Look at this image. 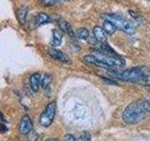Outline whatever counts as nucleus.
Here are the masks:
<instances>
[{
  "label": "nucleus",
  "mask_w": 150,
  "mask_h": 141,
  "mask_svg": "<svg viewBox=\"0 0 150 141\" xmlns=\"http://www.w3.org/2000/svg\"><path fill=\"white\" fill-rule=\"evenodd\" d=\"M47 141H56V140H55V139H53V138H51V139H48Z\"/></svg>",
  "instance_id": "nucleus-23"
},
{
  "label": "nucleus",
  "mask_w": 150,
  "mask_h": 141,
  "mask_svg": "<svg viewBox=\"0 0 150 141\" xmlns=\"http://www.w3.org/2000/svg\"><path fill=\"white\" fill-rule=\"evenodd\" d=\"M150 107V102L137 101L131 103L125 108L123 112V120L129 124L137 123L147 115Z\"/></svg>",
  "instance_id": "nucleus-2"
},
{
  "label": "nucleus",
  "mask_w": 150,
  "mask_h": 141,
  "mask_svg": "<svg viewBox=\"0 0 150 141\" xmlns=\"http://www.w3.org/2000/svg\"><path fill=\"white\" fill-rule=\"evenodd\" d=\"M62 42V33L57 29L53 30V39H52V45L59 46Z\"/></svg>",
  "instance_id": "nucleus-12"
},
{
  "label": "nucleus",
  "mask_w": 150,
  "mask_h": 141,
  "mask_svg": "<svg viewBox=\"0 0 150 141\" xmlns=\"http://www.w3.org/2000/svg\"><path fill=\"white\" fill-rule=\"evenodd\" d=\"M41 85V77L40 73H34L30 76V87L33 91H38Z\"/></svg>",
  "instance_id": "nucleus-9"
},
{
  "label": "nucleus",
  "mask_w": 150,
  "mask_h": 141,
  "mask_svg": "<svg viewBox=\"0 0 150 141\" xmlns=\"http://www.w3.org/2000/svg\"><path fill=\"white\" fill-rule=\"evenodd\" d=\"M65 141H76V138H75L72 135L68 134L65 135Z\"/></svg>",
  "instance_id": "nucleus-22"
},
{
  "label": "nucleus",
  "mask_w": 150,
  "mask_h": 141,
  "mask_svg": "<svg viewBox=\"0 0 150 141\" xmlns=\"http://www.w3.org/2000/svg\"><path fill=\"white\" fill-rule=\"evenodd\" d=\"M135 84H140V85H145V86H150V73L145 75V76L141 77L135 82Z\"/></svg>",
  "instance_id": "nucleus-18"
},
{
  "label": "nucleus",
  "mask_w": 150,
  "mask_h": 141,
  "mask_svg": "<svg viewBox=\"0 0 150 141\" xmlns=\"http://www.w3.org/2000/svg\"><path fill=\"white\" fill-rule=\"evenodd\" d=\"M129 15L134 19L135 22H137L139 24H144L145 23L144 18H143V16H141L140 14H138L137 12H135L133 11H129Z\"/></svg>",
  "instance_id": "nucleus-17"
},
{
  "label": "nucleus",
  "mask_w": 150,
  "mask_h": 141,
  "mask_svg": "<svg viewBox=\"0 0 150 141\" xmlns=\"http://www.w3.org/2000/svg\"><path fill=\"white\" fill-rule=\"evenodd\" d=\"M103 29L106 31L107 34L112 35L115 32L117 27L112 22L108 21V20H104V22H103Z\"/></svg>",
  "instance_id": "nucleus-14"
},
{
  "label": "nucleus",
  "mask_w": 150,
  "mask_h": 141,
  "mask_svg": "<svg viewBox=\"0 0 150 141\" xmlns=\"http://www.w3.org/2000/svg\"><path fill=\"white\" fill-rule=\"evenodd\" d=\"M51 83H52V76L50 74H45V76L41 80V87L44 89H46V88H48Z\"/></svg>",
  "instance_id": "nucleus-16"
},
{
  "label": "nucleus",
  "mask_w": 150,
  "mask_h": 141,
  "mask_svg": "<svg viewBox=\"0 0 150 141\" xmlns=\"http://www.w3.org/2000/svg\"><path fill=\"white\" fill-rule=\"evenodd\" d=\"M50 21V17L48 14H46L44 12H40V14H38V16L36 17V26H41L44 24L48 23Z\"/></svg>",
  "instance_id": "nucleus-13"
},
{
  "label": "nucleus",
  "mask_w": 150,
  "mask_h": 141,
  "mask_svg": "<svg viewBox=\"0 0 150 141\" xmlns=\"http://www.w3.org/2000/svg\"><path fill=\"white\" fill-rule=\"evenodd\" d=\"M56 111L55 103H50L40 118V123L42 127H48L53 123Z\"/></svg>",
  "instance_id": "nucleus-5"
},
{
  "label": "nucleus",
  "mask_w": 150,
  "mask_h": 141,
  "mask_svg": "<svg viewBox=\"0 0 150 141\" xmlns=\"http://www.w3.org/2000/svg\"><path fill=\"white\" fill-rule=\"evenodd\" d=\"M58 25L60 26V29L62 30L63 32L65 33H67V34L71 38V39H74V32L72 30V28L71 26H70V25L68 23V22H66L64 20H60L58 21Z\"/></svg>",
  "instance_id": "nucleus-10"
},
{
  "label": "nucleus",
  "mask_w": 150,
  "mask_h": 141,
  "mask_svg": "<svg viewBox=\"0 0 150 141\" xmlns=\"http://www.w3.org/2000/svg\"><path fill=\"white\" fill-rule=\"evenodd\" d=\"M48 55L51 56V58H53L54 59L61 61V62L68 63L70 61L69 58L67 55L64 54L63 52H61L57 49H54V48H50L48 50Z\"/></svg>",
  "instance_id": "nucleus-6"
},
{
  "label": "nucleus",
  "mask_w": 150,
  "mask_h": 141,
  "mask_svg": "<svg viewBox=\"0 0 150 141\" xmlns=\"http://www.w3.org/2000/svg\"><path fill=\"white\" fill-rule=\"evenodd\" d=\"M102 18L104 19V20H108V21L112 22L117 28H119V29L124 31L125 33H127V34L131 35V34H134L135 33L136 27L133 24L128 20H126L124 18L118 16V15L106 13V14H103Z\"/></svg>",
  "instance_id": "nucleus-4"
},
{
  "label": "nucleus",
  "mask_w": 150,
  "mask_h": 141,
  "mask_svg": "<svg viewBox=\"0 0 150 141\" xmlns=\"http://www.w3.org/2000/svg\"><path fill=\"white\" fill-rule=\"evenodd\" d=\"M84 115V110L83 109L82 106H76L74 109V116L77 119H81Z\"/></svg>",
  "instance_id": "nucleus-19"
},
{
  "label": "nucleus",
  "mask_w": 150,
  "mask_h": 141,
  "mask_svg": "<svg viewBox=\"0 0 150 141\" xmlns=\"http://www.w3.org/2000/svg\"><path fill=\"white\" fill-rule=\"evenodd\" d=\"M32 130V121L28 116H23L20 122V133L22 135H27Z\"/></svg>",
  "instance_id": "nucleus-7"
},
{
  "label": "nucleus",
  "mask_w": 150,
  "mask_h": 141,
  "mask_svg": "<svg viewBox=\"0 0 150 141\" xmlns=\"http://www.w3.org/2000/svg\"><path fill=\"white\" fill-rule=\"evenodd\" d=\"M80 137L83 141H91V135L88 132H83Z\"/></svg>",
  "instance_id": "nucleus-21"
},
{
  "label": "nucleus",
  "mask_w": 150,
  "mask_h": 141,
  "mask_svg": "<svg viewBox=\"0 0 150 141\" xmlns=\"http://www.w3.org/2000/svg\"><path fill=\"white\" fill-rule=\"evenodd\" d=\"M77 37L81 40H87L89 37V32L86 28H79L77 30Z\"/></svg>",
  "instance_id": "nucleus-15"
},
{
  "label": "nucleus",
  "mask_w": 150,
  "mask_h": 141,
  "mask_svg": "<svg viewBox=\"0 0 150 141\" xmlns=\"http://www.w3.org/2000/svg\"><path fill=\"white\" fill-rule=\"evenodd\" d=\"M28 12V9L26 7H21L17 11V18L21 25H25L26 22V15Z\"/></svg>",
  "instance_id": "nucleus-11"
},
{
  "label": "nucleus",
  "mask_w": 150,
  "mask_h": 141,
  "mask_svg": "<svg viewBox=\"0 0 150 141\" xmlns=\"http://www.w3.org/2000/svg\"><path fill=\"white\" fill-rule=\"evenodd\" d=\"M40 1L46 5V6H52V5H54L56 3H60V2H63L65 0H40Z\"/></svg>",
  "instance_id": "nucleus-20"
},
{
  "label": "nucleus",
  "mask_w": 150,
  "mask_h": 141,
  "mask_svg": "<svg viewBox=\"0 0 150 141\" xmlns=\"http://www.w3.org/2000/svg\"><path fill=\"white\" fill-rule=\"evenodd\" d=\"M94 33V37L95 39L100 42V43H105L106 40H107V36H106V31L103 29V27L100 26H95L93 29Z\"/></svg>",
  "instance_id": "nucleus-8"
},
{
  "label": "nucleus",
  "mask_w": 150,
  "mask_h": 141,
  "mask_svg": "<svg viewBox=\"0 0 150 141\" xmlns=\"http://www.w3.org/2000/svg\"><path fill=\"white\" fill-rule=\"evenodd\" d=\"M112 77L122 81H129L135 83L141 77L149 74V70L145 67H136L125 70H112L109 73Z\"/></svg>",
  "instance_id": "nucleus-3"
},
{
  "label": "nucleus",
  "mask_w": 150,
  "mask_h": 141,
  "mask_svg": "<svg viewBox=\"0 0 150 141\" xmlns=\"http://www.w3.org/2000/svg\"><path fill=\"white\" fill-rule=\"evenodd\" d=\"M98 54L87 55L83 58V61L88 64L96 65L98 67L110 69L114 70H118V68L125 65V60L116 54H109L104 52L98 51Z\"/></svg>",
  "instance_id": "nucleus-1"
}]
</instances>
